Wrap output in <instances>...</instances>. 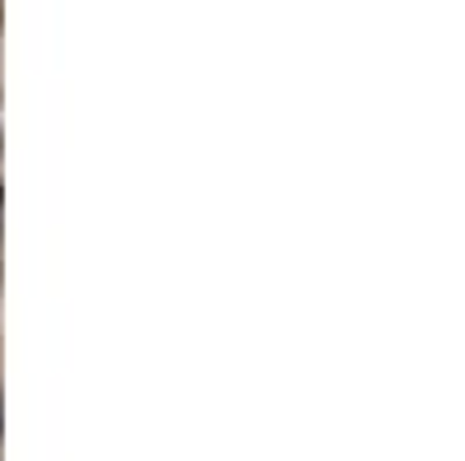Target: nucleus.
<instances>
[{
    "mask_svg": "<svg viewBox=\"0 0 465 461\" xmlns=\"http://www.w3.org/2000/svg\"><path fill=\"white\" fill-rule=\"evenodd\" d=\"M0 434H5V396H0Z\"/></svg>",
    "mask_w": 465,
    "mask_h": 461,
    "instance_id": "obj_1",
    "label": "nucleus"
}]
</instances>
